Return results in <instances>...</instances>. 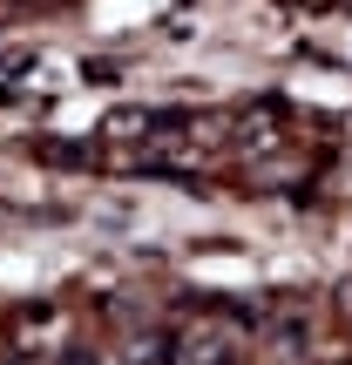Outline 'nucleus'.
Here are the masks:
<instances>
[{"label":"nucleus","instance_id":"f257e3e1","mask_svg":"<svg viewBox=\"0 0 352 365\" xmlns=\"http://www.w3.org/2000/svg\"><path fill=\"white\" fill-rule=\"evenodd\" d=\"M237 359H244V345H237L231 325H196L176 345V365H237Z\"/></svg>","mask_w":352,"mask_h":365},{"label":"nucleus","instance_id":"f03ea898","mask_svg":"<svg viewBox=\"0 0 352 365\" xmlns=\"http://www.w3.org/2000/svg\"><path fill=\"white\" fill-rule=\"evenodd\" d=\"M163 115L156 108H109L102 115V143H143V135H156Z\"/></svg>","mask_w":352,"mask_h":365},{"label":"nucleus","instance_id":"20e7f679","mask_svg":"<svg viewBox=\"0 0 352 365\" xmlns=\"http://www.w3.org/2000/svg\"><path fill=\"white\" fill-rule=\"evenodd\" d=\"M332 312H339V318H346V325H352V277H346V284H339V291H332Z\"/></svg>","mask_w":352,"mask_h":365},{"label":"nucleus","instance_id":"7ed1b4c3","mask_svg":"<svg viewBox=\"0 0 352 365\" xmlns=\"http://www.w3.org/2000/svg\"><path fill=\"white\" fill-rule=\"evenodd\" d=\"M116 365H176V345H170V339H156V331H143V339L122 345V359H116Z\"/></svg>","mask_w":352,"mask_h":365}]
</instances>
